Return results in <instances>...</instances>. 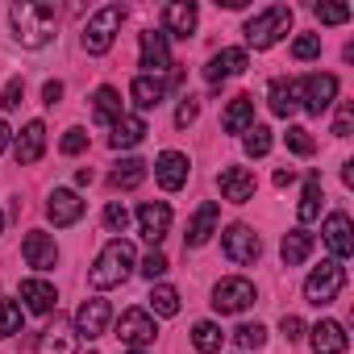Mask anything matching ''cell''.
<instances>
[{"mask_svg":"<svg viewBox=\"0 0 354 354\" xmlns=\"http://www.w3.org/2000/svg\"><path fill=\"white\" fill-rule=\"evenodd\" d=\"M109 321H113V308H109V300H100V296H92V300H84L80 308H75V333L80 337H88V342H96L100 333H109Z\"/></svg>","mask_w":354,"mask_h":354,"instance_id":"cell-8","label":"cell"},{"mask_svg":"<svg viewBox=\"0 0 354 354\" xmlns=\"http://www.w3.org/2000/svg\"><path fill=\"white\" fill-rule=\"evenodd\" d=\"M142 275H146L150 283H154L158 275H167V254H162V250H150V254H146V263H142Z\"/></svg>","mask_w":354,"mask_h":354,"instance_id":"cell-43","label":"cell"},{"mask_svg":"<svg viewBox=\"0 0 354 354\" xmlns=\"http://www.w3.org/2000/svg\"><path fill=\"white\" fill-rule=\"evenodd\" d=\"M221 196H225L230 205H246V201L254 196V171H246V167H225V171H221Z\"/></svg>","mask_w":354,"mask_h":354,"instance_id":"cell-19","label":"cell"},{"mask_svg":"<svg viewBox=\"0 0 354 354\" xmlns=\"http://www.w3.org/2000/svg\"><path fill=\"white\" fill-rule=\"evenodd\" d=\"M217 217H221V213H217V205H213V201H209V205H201V209H196V217H192V225H188V234H184V238H188V246H205V242L217 234Z\"/></svg>","mask_w":354,"mask_h":354,"instance_id":"cell-27","label":"cell"},{"mask_svg":"<svg viewBox=\"0 0 354 354\" xmlns=\"http://www.w3.org/2000/svg\"><path fill=\"white\" fill-rule=\"evenodd\" d=\"M333 100H337V80L333 75H308V80H300V109L304 113L321 117Z\"/></svg>","mask_w":354,"mask_h":354,"instance_id":"cell-10","label":"cell"},{"mask_svg":"<svg viewBox=\"0 0 354 354\" xmlns=\"http://www.w3.org/2000/svg\"><path fill=\"white\" fill-rule=\"evenodd\" d=\"M142 67H146V75H154V80L171 67V46H167V34H162V30H146V34H142Z\"/></svg>","mask_w":354,"mask_h":354,"instance_id":"cell-17","label":"cell"},{"mask_svg":"<svg viewBox=\"0 0 354 354\" xmlns=\"http://www.w3.org/2000/svg\"><path fill=\"white\" fill-rule=\"evenodd\" d=\"M234 337H238V346H242V350H259V346L267 342V329H263L259 321H254V325L246 321V325H238V329H234Z\"/></svg>","mask_w":354,"mask_h":354,"instance_id":"cell-38","label":"cell"},{"mask_svg":"<svg viewBox=\"0 0 354 354\" xmlns=\"http://www.w3.org/2000/svg\"><path fill=\"white\" fill-rule=\"evenodd\" d=\"M221 250H225V259L230 263H259V254H263V242H259V234L250 230V225H230L225 234H221Z\"/></svg>","mask_w":354,"mask_h":354,"instance_id":"cell-7","label":"cell"},{"mask_svg":"<svg viewBox=\"0 0 354 354\" xmlns=\"http://www.w3.org/2000/svg\"><path fill=\"white\" fill-rule=\"evenodd\" d=\"M279 333H283V337H288V342H300V337H304V321H300V317H292V313H288V317H283V321H279Z\"/></svg>","mask_w":354,"mask_h":354,"instance_id":"cell-47","label":"cell"},{"mask_svg":"<svg viewBox=\"0 0 354 354\" xmlns=\"http://www.w3.org/2000/svg\"><path fill=\"white\" fill-rule=\"evenodd\" d=\"M313 13H317L321 26H342V21H350V5H317Z\"/></svg>","mask_w":354,"mask_h":354,"instance_id":"cell-39","label":"cell"},{"mask_svg":"<svg viewBox=\"0 0 354 354\" xmlns=\"http://www.w3.org/2000/svg\"><path fill=\"white\" fill-rule=\"evenodd\" d=\"M75 346H80V333L71 321L55 317V325H46L38 333V354H75Z\"/></svg>","mask_w":354,"mask_h":354,"instance_id":"cell-16","label":"cell"},{"mask_svg":"<svg viewBox=\"0 0 354 354\" xmlns=\"http://www.w3.org/2000/svg\"><path fill=\"white\" fill-rule=\"evenodd\" d=\"M254 300H259V296H254V283L242 279V275H230V279H221V283L213 288V308H217V313H246Z\"/></svg>","mask_w":354,"mask_h":354,"instance_id":"cell-6","label":"cell"},{"mask_svg":"<svg viewBox=\"0 0 354 354\" xmlns=\"http://www.w3.org/2000/svg\"><path fill=\"white\" fill-rule=\"evenodd\" d=\"M92 109H96V121L100 125H113L117 117H121V96H117V88H96V96H92Z\"/></svg>","mask_w":354,"mask_h":354,"instance_id":"cell-31","label":"cell"},{"mask_svg":"<svg viewBox=\"0 0 354 354\" xmlns=\"http://www.w3.org/2000/svg\"><path fill=\"white\" fill-rule=\"evenodd\" d=\"M292 180H296V171H292V167H279V171H275V188H288Z\"/></svg>","mask_w":354,"mask_h":354,"instance_id":"cell-49","label":"cell"},{"mask_svg":"<svg viewBox=\"0 0 354 354\" xmlns=\"http://www.w3.org/2000/svg\"><path fill=\"white\" fill-rule=\"evenodd\" d=\"M9 138H13V129H9L5 121H0V150H5V146H9Z\"/></svg>","mask_w":354,"mask_h":354,"instance_id":"cell-50","label":"cell"},{"mask_svg":"<svg viewBox=\"0 0 354 354\" xmlns=\"http://www.w3.org/2000/svg\"><path fill=\"white\" fill-rule=\"evenodd\" d=\"M142 138H146V121H142V117H129V113H121V117L113 121L109 146H113V150H129V146H138Z\"/></svg>","mask_w":354,"mask_h":354,"instance_id":"cell-22","label":"cell"},{"mask_svg":"<svg viewBox=\"0 0 354 354\" xmlns=\"http://www.w3.org/2000/svg\"><path fill=\"white\" fill-rule=\"evenodd\" d=\"M0 234H5V213H0Z\"/></svg>","mask_w":354,"mask_h":354,"instance_id":"cell-51","label":"cell"},{"mask_svg":"<svg viewBox=\"0 0 354 354\" xmlns=\"http://www.w3.org/2000/svg\"><path fill=\"white\" fill-rule=\"evenodd\" d=\"M21 254H26V263H30L34 271H50V267L59 263V246H55V238L42 234V230H30V234H26Z\"/></svg>","mask_w":354,"mask_h":354,"instance_id":"cell-15","label":"cell"},{"mask_svg":"<svg viewBox=\"0 0 354 354\" xmlns=\"http://www.w3.org/2000/svg\"><path fill=\"white\" fill-rule=\"evenodd\" d=\"M242 146H246V154H250V158H263V154L271 150V129H267V125H250Z\"/></svg>","mask_w":354,"mask_h":354,"instance_id":"cell-36","label":"cell"},{"mask_svg":"<svg viewBox=\"0 0 354 354\" xmlns=\"http://www.w3.org/2000/svg\"><path fill=\"white\" fill-rule=\"evenodd\" d=\"M121 21H125V9H121V5H104L100 13H92L88 26H84V50H88V55H104V50L113 46Z\"/></svg>","mask_w":354,"mask_h":354,"instance_id":"cell-5","label":"cell"},{"mask_svg":"<svg viewBox=\"0 0 354 354\" xmlns=\"http://www.w3.org/2000/svg\"><path fill=\"white\" fill-rule=\"evenodd\" d=\"M342 288H346V267H342L337 259H325V263L313 267V275L304 279V300L317 304V308H325V304L337 300Z\"/></svg>","mask_w":354,"mask_h":354,"instance_id":"cell-4","label":"cell"},{"mask_svg":"<svg viewBox=\"0 0 354 354\" xmlns=\"http://www.w3.org/2000/svg\"><path fill=\"white\" fill-rule=\"evenodd\" d=\"M308 333H313V354H346V346H350L342 321H317Z\"/></svg>","mask_w":354,"mask_h":354,"instance_id":"cell-21","label":"cell"},{"mask_svg":"<svg viewBox=\"0 0 354 354\" xmlns=\"http://www.w3.org/2000/svg\"><path fill=\"white\" fill-rule=\"evenodd\" d=\"M150 308H154L158 317H175V313H180V292L167 288V283H158V288L150 292Z\"/></svg>","mask_w":354,"mask_h":354,"instance_id":"cell-35","label":"cell"},{"mask_svg":"<svg viewBox=\"0 0 354 354\" xmlns=\"http://www.w3.org/2000/svg\"><path fill=\"white\" fill-rule=\"evenodd\" d=\"M279 254H283V267H300V263L313 254V234H308V230H292V234H283Z\"/></svg>","mask_w":354,"mask_h":354,"instance_id":"cell-28","label":"cell"},{"mask_svg":"<svg viewBox=\"0 0 354 354\" xmlns=\"http://www.w3.org/2000/svg\"><path fill=\"white\" fill-rule=\"evenodd\" d=\"M142 180H146V162H142V158H121V162L113 167V175H109V184H113V188H121V192L138 188Z\"/></svg>","mask_w":354,"mask_h":354,"instance_id":"cell-30","label":"cell"},{"mask_svg":"<svg viewBox=\"0 0 354 354\" xmlns=\"http://www.w3.org/2000/svg\"><path fill=\"white\" fill-rule=\"evenodd\" d=\"M196 5L192 0H171V5L162 9V34H171V38H192V30H196Z\"/></svg>","mask_w":354,"mask_h":354,"instance_id":"cell-11","label":"cell"},{"mask_svg":"<svg viewBox=\"0 0 354 354\" xmlns=\"http://www.w3.org/2000/svg\"><path fill=\"white\" fill-rule=\"evenodd\" d=\"M154 333H158V325H154V317H150L146 308H129V313H121V321H117V337H121L129 350L150 346Z\"/></svg>","mask_w":354,"mask_h":354,"instance_id":"cell-9","label":"cell"},{"mask_svg":"<svg viewBox=\"0 0 354 354\" xmlns=\"http://www.w3.org/2000/svg\"><path fill=\"white\" fill-rule=\"evenodd\" d=\"M321 234H325V246L333 250V259H337V263L354 254V225H350V217H346V213H329Z\"/></svg>","mask_w":354,"mask_h":354,"instance_id":"cell-14","label":"cell"},{"mask_svg":"<svg viewBox=\"0 0 354 354\" xmlns=\"http://www.w3.org/2000/svg\"><path fill=\"white\" fill-rule=\"evenodd\" d=\"M21 96H26V84H21V80H9V84H5V92H0V104H5V109H17V104H21Z\"/></svg>","mask_w":354,"mask_h":354,"instance_id":"cell-45","label":"cell"},{"mask_svg":"<svg viewBox=\"0 0 354 354\" xmlns=\"http://www.w3.org/2000/svg\"><path fill=\"white\" fill-rule=\"evenodd\" d=\"M288 30H292V9H288V5H271V9L254 13L242 34H246V42H250L254 50H267V46H275Z\"/></svg>","mask_w":354,"mask_h":354,"instance_id":"cell-3","label":"cell"},{"mask_svg":"<svg viewBox=\"0 0 354 354\" xmlns=\"http://www.w3.org/2000/svg\"><path fill=\"white\" fill-rule=\"evenodd\" d=\"M283 138H288V150H292V154H300V158H308V154L317 150V142H313V138H308V129H300V125H288V133H283Z\"/></svg>","mask_w":354,"mask_h":354,"instance_id":"cell-37","label":"cell"},{"mask_svg":"<svg viewBox=\"0 0 354 354\" xmlns=\"http://www.w3.org/2000/svg\"><path fill=\"white\" fill-rule=\"evenodd\" d=\"M21 300H26L30 313H55L59 292H55V283H46V279H26V283H21Z\"/></svg>","mask_w":354,"mask_h":354,"instance_id":"cell-24","label":"cell"},{"mask_svg":"<svg viewBox=\"0 0 354 354\" xmlns=\"http://www.w3.org/2000/svg\"><path fill=\"white\" fill-rule=\"evenodd\" d=\"M104 225H109V230H113V234H125V230H129V209H125V205H117V201H113V205H109V209H104Z\"/></svg>","mask_w":354,"mask_h":354,"instance_id":"cell-42","label":"cell"},{"mask_svg":"<svg viewBox=\"0 0 354 354\" xmlns=\"http://www.w3.org/2000/svg\"><path fill=\"white\" fill-rule=\"evenodd\" d=\"M46 217H50L55 225H75V221L84 217V201H80L71 188H55L50 201H46Z\"/></svg>","mask_w":354,"mask_h":354,"instance_id":"cell-18","label":"cell"},{"mask_svg":"<svg viewBox=\"0 0 354 354\" xmlns=\"http://www.w3.org/2000/svg\"><path fill=\"white\" fill-rule=\"evenodd\" d=\"M321 201H325V192H321V180H317V175H308V184H304V196H300V209H296L304 225L321 217Z\"/></svg>","mask_w":354,"mask_h":354,"instance_id":"cell-32","label":"cell"},{"mask_svg":"<svg viewBox=\"0 0 354 354\" xmlns=\"http://www.w3.org/2000/svg\"><path fill=\"white\" fill-rule=\"evenodd\" d=\"M300 109V84L296 80H271V113L292 117Z\"/></svg>","mask_w":354,"mask_h":354,"instance_id":"cell-26","label":"cell"},{"mask_svg":"<svg viewBox=\"0 0 354 354\" xmlns=\"http://www.w3.org/2000/svg\"><path fill=\"white\" fill-rule=\"evenodd\" d=\"M292 55H296L300 63H304V59H317V55H321V38H317V34H300V38L292 42Z\"/></svg>","mask_w":354,"mask_h":354,"instance_id":"cell-40","label":"cell"},{"mask_svg":"<svg viewBox=\"0 0 354 354\" xmlns=\"http://www.w3.org/2000/svg\"><path fill=\"white\" fill-rule=\"evenodd\" d=\"M162 96H167V84L154 80V75H138V80L129 84V100H133L138 109H158Z\"/></svg>","mask_w":354,"mask_h":354,"instance_id":"cell-25","label":"cell"},{"mask_svg":"<svg viewBox=\"0 0 354 354\" xmlns=\"http://www.w3.org/2000/svg\"><path fill=\"white\" fill-rule=\"evenodd\" d=\"M350 129H354V104L342 100L337 104V117H333V138H350Z\"/></svg>","mask_w":354,"mask_h":354,"instance_id":"cell-41","label":"cell"},{"mask_svg":"<svg viewBox=\"0 0 354 354\" xmlns=\"http://www.w3.org/2000/svg\"><path fill=\"white\" fill-rule=\"evenodd\" d=\"M21 325H26V313H21V304H17V300H0V337H13V333H21Z\"/></svg>","mask_w":354,"mask_h":354,"instance_id":"cell-34","label":"cell"},{"mask_svg":"<svg viewBox=\"0 0 354 354\" xmlns=\"http://www.w3.org/2000/svg\"><path fill=\"white\" fill-rule=\"evenodd\" d=\"M221 121H225V133H246L254 125V100L250 96H234Z\"/></svg>","mask_w":354,"mask_h":354,"instance_id":"cell-29","label":"cell"},{"mask_svg":"<svg viewBox=\"0 0 354 354\" xmlns=\"http://www.w3.org/2000/svg\"><path fill=\"white\" fill-rule=\"evenodd\" d=\"M242 71H246V50L230 46V50H217V55L209 59V67H205V80L217 88L221 80H230V75H242Z\"/></svg>","mask_w":354,"mask_h":354,"instance_id":"cell-20","label":"cell"},{"mask_svg":"<svg viewBox=\"0 0 354 354\" xmlns=\"http://www.w3.org/2000/svg\"><path fill=\"white\" fill-rule=\"evenodd\" d=\"M84 146H88V129H80V125H75V129H67V133H63V154H80Z\"/></svg>","mask_w":354,"mask_h":354,"instance_id":"cell-44","label":"cell"},{"mask_svg":"<svg viewBox=\"0 0 354 354\" xmlns=\"http://www.w3.org/2000/svg\"><path fill=\"white\" fill-rule=\"evenodd\" d=\"M129 271H133V246L125 242V238H113L100 254H96V263H92V271H88V279H92V288H117V283H125L129 279Z\"/></svg>","mask_w":354,"mask_h":354,"instance_id":"cell-2","label":"cell"},{"mask_svg":"<svg viewBox=\"0 0 354 354\" xmlns=\"http://www.w3.org/2000/svg\"><path fill=\"white\" fill-rule=\"evenodd\" d=\"M221 342H225L221 325H213V321H196V329H192V346H196L201 354H217Z\"/></svg>","mask_w":354,"mask_h":354,"instance_id":"cell-33","label":"cell"},{"mask_svg":"<svg viewBox=\"0 0 354 354\" xmlns=\"http://www.w3.org/2000/svg\"><path fill=\"white\" fill-rule=\"evenodd\" d=\"M59 100H63V84H59V80H50V84L42 88V104H50V109H55Z\"/></svg>","mask_w":354,"mask_h":354,"instance_id":"cell-48","label":"cell"},{"mask_svg":"<svg viewBox=\"0 0 354 354\" xmlns=\"http://www.w3.org/2000/svg\"><path fill=\"white\" fill-rule=\"evenodd\" d=\"M196 113H201V104H196V100L188 96V100H184L180 109H175V125H180V129H188V125L196 121Z\"/></svg>","mask_w":354,"mask_h":354,"instance_id":"cell-46","label":"cell"},{"mask_svg":"<svg viewBox=\"0 0 354 354\" xmlns=\"http://www.w3.org/2000/svg\"><path fill=\"white\" fill-rule=\"evenodd\" d=\"M42 150H46V125L42 121H30L21 133H17V162H38L42 158Z\"/></svg>","mask_w":354,"mask_h":354,"instance_id":"cell-23","label":"cell"},{"mask_svg":"<svg viewBox=\"0 0 354 354\" xmlns=\"http://www.w3.org/2000/svg\"><path fill=\"white\" fill-rule=\"evenodd\" d=\"M129 354H146V350H129Z\"/></svg>","mask_w":354,"mask_h":354,"instance_id":"cell-52","label":"cell"},{"mask_svg":"<svg viewBox=\"0 0 354 354\" xmlns=\"http://www.w3.org/2000/svg\"><path fill=\"white\" fill-rule=\"evenodd\" d=\"M9 21H13V38H17L26 50H42V46L55 38L59 9L46 5V0H17V5L9 9Z\"/></svg>","mask_w":354,"mask_h":354,"instance_id":"cell-1","label":"cell"},{"mask_svg":"<svg viewBox=\"0 0 354 354\" xmlns=\"http://www.w3.org/2000/svg\"><path fill=\"white\" fill-rule=\"evenodd\" d=\"M154 180L167 188V192H180L188 184V154L180 150H162L158 162H154Z\"/></svg>","mask_w":354,"mask_h":354,"instance_id":"cell-12","label":"cell"},{"mask_svg":"<svg viewBox=\"0 0 354 354\" xmlns=\"http://www.w3.org/2000/svg\"><path fill=\"white\" fill-rule=\"evenodd\" d=\"M138 225H142V238H146L150 246H158V242L171 234V205H162V201L142 205V209H138Z\"/></svg>","mask_w":354,"mask_h":354,"instance_id":"cell-13","label":"cell"}]
</instances>
